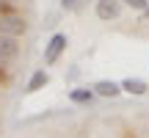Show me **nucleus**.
Segmentation results:
<instances>
[{"label": "nucleus", "mask_w": 149, "mask_h": 138, "mask_svg": "<svg viewBox=\"0 0 149 138\" xmlns=\"http://www.w3.org/2000/svg\"><path fill=\"white\" fill-rule=\"evenodd\" d=\"M94 94H97L94 89H72L69 91V102H74V105H88L94 100Z\"/></svg>", "instance_id": "obj_6"}, {"label": "nucleus", "mask_w": 149, "mask_h": 138, "mask_svg": "<svg viewBox=\"0 0 149 138\" xmlns=\"http://www.w3.org/2000/svg\"><path fill=\"white\" fill-rule=\"evenodd\" d=\"M144 17H146V20H149V8H144Z\"/></svg>", "instance_id": "obj_11"}, {"label": "nucleus", "mask_w": 149, "mask_h": 138, "mask_svg": "<svg viewBox=\"0 0 149 138\" xmlns=\"http://www.w3.org/2000/svg\"><path fill=\"white\" fill-rule=\"evenodd\" d=\"M64 50H66V36H64V33H55V36L50 39L47 50H44V64H55Z\"/></svg>", "instance_id": "obj_4"}, {"label": "nucleus", "mask_w": 149, "mask_h": 138, "mask_svg": "<svg viewBox=\"0 0 149 138\" xmlns=\"http://www.w3.org/2000/svg\"><path fill=\"white\" fill-rule=\"evenodd\" d=\"M122 3H127L130 8H138V11H144V8H149V0H122Z\"/></svg>", "instance_id": "obj_9"}, {"label": "nucleus", "mask_w": 149, "mask_h": 138, "mask_svg": "<svg viewBox=\"0 0 149 138\" xmlns=\"http://www.w3.org/2000/svg\"><path fill=\"white\" fill-rule=\"evenodd\" d=\"M74 3H77V0H61V6H64V8H72Z\"/></svg>", "instance_id": "obj_10"}, {"label": "nucleus", "mask_w": 149, "mask_h": 138, "mask_svg": "<svg viewBox=\"0 0 149 138\" xmlns=\"http://www.w3.org/2000/svg\"><path fill=\"white\" fill-rule=\"evenodd\" d=\"M94 91L100 97H119L122 94V83H113V80H100L94 83Z\"/></svg>", "instance_id": "obj_5"}, {"label": "nucleus", "mask_w": 149, "mask_h": 138, "mask_svg": "<svg viewBox=\"0 0 149 138\" xmlns=\"http://www.w3.org/2000/svg\"><path fill=\"white\" fill-rule=\"evenodd\" d=\"M47 80H50V75L44 72V69H36V72L31 75V80H28V91H39V89H44V86H47Z\"/></svg>", "instance_id": "obj_7"}, {"label": "nucleus", "mask_w": 149, "mask_h": 138, "mask_svg": "<svg viewBox=\"0 0 149 138\" xmlns=\"http://www.w3.org/2000/svg\"><path fill=\"white\" fill-rule=\"evenodd\" d=\"M122 14V0H97V17L102 22H111Z\"/></svg>", "instance_id": "obj_3"}, {"label": "nucleus", "mask_w": 149, "mask_h": 138, "mask_svg": "<svg viewBox=\"0 0 149 138\" xmlns=\"http://www.w3.org/2000/svg\"><path fill=\"white\" fill-rule=\"evenodd\" d=\"M0 33L25 36V33H28V22L22 20V17H14V14H0Z\"/></svg>", "instance_id": "obj_1"}, {"label": "nucleus", "mask_w": 149, "mask_h": 138, "mask_svg": "<svg viewBox=\"0 0 149 138\" xmlns=\"http://www.w3.org/2000/svg\"><path fill=\"white\" fill-rule=\"evenodd\" d=\"M122 91H130V94H146V83L144 80H133V77H127V80H122Z\"/></svg>", "instance_id": "obj_8"}, {"label": "nucleus", "mask_w": 149, "mask_h": 138, "mask_svg": "<svg viewBox=\"0 0 149 138\" xmlns=\"http://www.w3.org/2000/svg\"><path fill=\"white\" fill-rule=\"evenodd\" d=\"M17 55H19V36H8V33H0V61L11 64Z\"/></svg>", "instance_id": "obj_2"}]
</instances>
